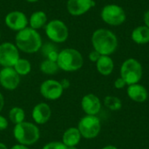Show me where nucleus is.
Returning a JSON list of instances; mask_svg holds the SVG:
<instances>
[{"instance_id": "4468645a", "label": "nucleus", "mask_w": 149, "mask_h": 149, "mask_svg": "<svg viewBox=\"0 0 149 149\" xmlns=\"http://www.w3.org/2000/svg\"><path fill=\"white\" fill-rule=\"evenodd\" d=\"M52 116V110L50 106L47 103L41 102L37 104L31 112L32 120L36 124L44 125L47 123Z\"/></svg>"}, {"instance_id": "f257e3e1", "label": "nucleus", "mask_w": 149, "mask_h": 149, "mask_svg": "<svg viewBox=\"0 0 149 149\" xmlns=\"http://www.w3.org/2000/svg\"><path fill=\"white\" fill-rule=\"evenodd\" d=\"M92 45L93 50L100 55L109 56L113 54L118 47L117 36L110 30L98 29L92 35Z\"/></svg>"}, {"instance_id": "a211bd4d", "label": "nucleus", "mask_w": 149, "mask_h": 149, "mask_svg": "<svg viewBox=\"0 0 149 149\" xmlns=\"http://www.w3.org/2000/svg\"><path fill=\"white\" fill-rule=\"evenodd\" d=\"M96 67L98 72L104 76L110 75L114 68L113 60L110 58V56L101 55L99 60L96 62Z\"/></svg>"}, {"instance_id": "4be33fe9", "label": "nucleus", "mask_w": 149, "mask_h": 149, "mask_svg": "<svg viewBox=\"0 0 149 149\" xmlns=\"http://www.w3.org/2000/svg\"><path fill=\"white\" fill-rule=\"evenodd\" d=\"M9 119L13 124H15V125L19 124V123L24 121L25 113L21 107H14L9 112Z\"/></svg>"}, {"instance_id": "7c9ffc66", "label": "nucleus", "mask_w": 149, "mask_h": 149, "mask_svg": "<svg viewBox=\"0 0 149 149\" xmlns=\"http://www.w3.org/2000/svg\"><path fill=\"white\" fill-rule=\"evenodd\" d=\"M3 107H4V98L3 95L0 93V113L2 112Z\"/></svg>"}, {"instance_id": "f8f14e48", "label": "nucleus", "mask_w": 149, "mask_h": 149, "mask_svg": "<svg viewBox=\"0 0 149 149\" xmlns=\"http://www.w3.org/2000/svg\"><path fill=\"white\" fill-rule=\"evenodd\" d=\"M4 23L6 26L11 31H19L27 27L29 20L23 11L12 10L5 16Z\"/></svg>"}, {"instance_id": "0eeeda50", "label": "nucleus", "mask_w": 149, "mask_h": 149, "mask_svg": "<svg viewBox=\"0 0 149 149\" xmlns=\"http://www.w3.org/2000/svg\"><path fill=\"white\" fill-rule=\"evenodd\" d=\"M78 129L85 139H93L101 130L100 120L96 115H86L79 120Z\"/></svg>"}, {"instance_id": "423d86ee", "label": "nucleus", "mask_w": 149, "mask_h": 149, "mask_svg": "<svg viewBox=\"0 0 149 149\" xmlns=\"http://www.w3.org/2000/svg\"><path fill=\"white\" fill-rule=\"evenodd\" d=\"M47 38L54 43H64L69 37L67 25L59 19H52L45 26Z\"/></svg>"}, {"instance_id": "cd10ccee", "label": "nucleus", "mask_w": 149, "mask_h": 149, "mask_svg": "<svg viewBox=\"0 0 149 149\" xmlns=\"http://www.w3.org/2000/svg\"><path fill=\"white\" fill-rule=\"evenodd\" d=\"M8 127L7 119L2 115H0V131H3Z\"/></svg>"}, {"instance_id": "473e14b6", "label": "nucleus", "mask_w": 149, "mask_h": 149, "mask_svg": "<svg viewBox=\"0 0 149 149\" xmlns=\"http://www.w3.org/2000/svg\"><path fill=\"white\" fill-rule=\"evenodd\" d=\"M0 149H9V148H7V146H6L4 143L0 142Z\"/></svg>"}, {"instance_id": "f03ea898", "label": "nucleus", "mask_w": 149, "mask_h": 149, "mask_svg": "<svg viewBox=\"0 0 149 149\" xmlns=\"http://www.w3.org/2000/svg\"><path fill=\"white\" fill-rule=\"evenodd\" d=\"M15 45L24 53H35L42 47V38L37 30L26 27L17 31L15 37Z\"/></svg>"}, {"instance_id": "f704fd0d", "label": "nucleus", "mask_w": 149, "mask_h": 149, "mask_svg": "<svg viewBox=\"0 0 149 149\" xmlns=\"http://www.w3.org/2000/svg\"><path fill=\"white\" fill-rule=\"evenodd\" d=\"M26 2H29V3H36V2H38V0H25Z\"/></svg>"}, {"instance_id": "9d476101", "label": "nucleus", "mask_w": 149, "mask_h": 149, "mask_svg": "<svg viewBox=\"0 0 149 149\" xmlns=\"http://www.w3.org/2000/svg\"><path fill=\"white\" fill-rule=\"evenodd\" d=\"M39 92L45 99L49 100H56L62 96L64 88L59 81L47 79L40 85Z\"/></svg>"}, {"instance_id": "c9c22d12", "label": "nucleus", "mask_w": 149, "mask_h": 149, "mask_svg": "<svg viewBox=\"0 0 149 149\" xmlns=\"http://www.w3.org/2000/svg\"><path fill=\"white\" fill-rule=\"evenodd\" d=\"M67 149H78L76 147H67Z\"/></svg>"}, {"instance_id": "6ab92c4d", "label": "nucleus", "mask_w": 149, "mask_h": 149, "mask_svg": "<svg viewBox=\"0 0 149 149\" xmlns=\"http://www.w3.org/2000/svg\"><path fill=\"white\" fill-rule=\"evenodd\" d=\"M132 40L138 45L149 43V28L146 25H140L134 28L131 34Z\"/></svg>"}, {"instance_id": "9b49d317", "label": "nucleus", "mask_w": 149, "mask_h": 149, "mask_svg": "<svg viewBox=\"0 0 149 149\" xmlns=\"http://www.w3.org/2000/svg\"><path fill=\"white\" fill-rule=\"evenodd\" d=\"M20 84V76L13 67H3L0 70V85L8 91H13Z\"/></svg>"}, {"instance_id": "dca6fc26", "label": "nucleus", "mask_w": 149, "mask_h": 149, "mask_svg": "<svg viewBox=\"0 0 149 149\" xmlns=\"http://www.w3.org/2000/svg\"><path fill=\"white\" fill-rule=\"evenodd\" d=\"M127 95L128 97L135 101V102H145L148 100V93L147 91V89L140 84H134V85H130L127 87Z\"/></svg>"}, {"instance_id": "393cba45", "label": "nucleus", "mask_w": 149, "mask_h": 149, "mask_svg": "<svg viewBox=\"0 0 149 149\" xmlns=\"http://www.w3.org/2000/svg\"><path fill=\"white\" fill-rule=\"evenodd\" d=\"M42 149H67V147L62 141H51L45 144Z\"/></svg>"}, {"instance_id": "c756f323", "label": "nucleus", "mask_w": 149, "mask_h": 149, "mask_svg": "<svg viewBox=\"0 0 149 149\" xmlns=\"http://www.w3.org/2000/svg\"><path fill=\"white\" fill-rule=\"evenodd\" d=\"M10 149H30L27 146H24V145H22V144H16L14 146H12Z\"/></svg>"}, {"instance_id": "a878e982", "label": "nucleus", "mask_w": 149, "mask_h": 149, "mask_svg": "<svg viewBox=\"0 0 149 149\" xmlns=\"http://www.w3.org/2000/svg\"><path fill=\"white\" fill-rule=\"evenodd\" d=\"M100 54L98 52H96L95 50H93V51H92L90 53H89V55H88V58H89V59L92 61V62H97L98 60H99V58H100Z\"/></svg>"}, {"instance_id": "2f4dec72", "label": "nucleus", "mask_w": 149, "mask_h": 149, "mask_svg": "<svg viewBox=\"0 0 149 149\" xmlns=\"http://www.w3.org/2000/svg\"><path fill=\"white\" fill-rule=\"evenodd\" d=\"M60 83H61V85H62V86H63V88H64V89L67 88V87L70 86V82H69L67 79H63Z\"/></svg>"}, {"instance_id": "f3484780", "label": "nucleus", "mask_w": 149, "mask_h": 149, "mask_svg": "<svg viewBox=\"0 0 149 149\" xmlns=\"http://www.w3.org/2000/svg\"><path fill=\"white\" fill-rule=\"evenodd\" d=\"M81 134L78 127H70L65 131L62 136V142L66 147H77L81 140Z\"/></svg>"}, {"instance_id": "72a5a7b5", "label": "nucleus", "mask_w": 149, "mask_h": 149, "mask_svg": "<svg viewBox=\"0 0 149 149\" xmlns=\"http://www.w3.org/2000/svg\"><path fill=\"white\" fill-rule=\"evenodd\" d=\"M102 149H118L116 147H114V146H111V145H109V146H107V147H105V148H103Z\"/></svg>"}, {"instance_id": "ddd939ff", "label": "nucleus", "mask_w": 149, "mask_h": 149, "mask_svg": "<svg viewBox=\"0 0 149 149\" xmlns=\"http://www.w3.org/2000/svg\"><path fill=\"white\" fill-rule=\"evenodd\" d=\"M95 5L93 0H68L66 9L70 15L79 17L86 14Z\"/></svg>"}, {"instance_id": "aec40b11", "label": "nucleus", "mask_w": 149, "mask_h": 149, "mask_svg": "<svg viewBox=\"0 0 149 149\" xmlns=\"http://www.w3.org/2000/svg\"><path fill=\"white\" fill-rule=\"evenodd\" d=\"M46 23H47V16L45 12L42 10L34 11L29 18L30 27L34 30H38L45 27L46 25Z\"/></svg>"}, {"instance_id": "7ed1b4c3", "label": "nucleus", "mask_w": 149, "mask_h": 149, "mask_svg": "<svg viewBox=\"0 0 149 149\" xmlns=\"http://www.w3.org/2000/svg\"><path fill=\"white\" fill-rule=\"evenodd\" d=\"M13 135L19 144L29 147L38 141L40 138V131L34 123L23 121L15 125Z\"/></svg>"}, {"instance_id": "e433bc0d", "label": "nucleus", "mask_w": 149, "mask_h": 149, "mask_svg": "<svg viewBox=\"0 0 149 149\" xmlns=\"http://www.w3.org/2000/svg\"><path fill=\"white\" fill-rule=\"evenodd\" d=\"M0 38H1V32H0Z\"/></svg>"}, {"instance_id": "6e6552de", "label": "nucleus", "mask_w": 149, "mask_h": 149, "mask_svg": "<svg viewBox=\"0 0 149 149\" xmlns=\"http://www.w3.org/2000/svg\"><path fill=\"white\" fill-rule=\"evenodd\" d=\"M100 17L106 24L113 26L122 24L127 18L123 8L114 3L105 5L100 12Z\"/></svg>"}, {"instance_id": "412c9836", "label": "nucleus", "mask_w": 149, "mask_h": 149, "mask_svg": "<svg viewBox=\"0 0 149 149\" xmlns=\"http://www.w3.org/2000/svg\"><path fill=\"white\" fill-rule=\"evenodd\" d=\"M14 70L19 76H25L29 74L31 71V65L28 59L25 58H19L15 65L13 66Z\"/></svg>"}, {"instance_id": "b1692460", "label": "nucleus", "mask_w": 149, "mask_h": 149, "mask_svg": "<svg viewBox=\"0 0 149 149\" xmlns=\"http://www.w3.org/2000/svg\"><path fill=\"white\" fill-rule=\"evenodd\" d=\"M104 104L108 109H110L112 111H118L122 107L121 100L118 97H114V96L106 97L104 100Z\"/></svg>"}, {"instance_id": "c85d7f7f", "label": "nucleus", "mask_w": 149, "mask_h": 149, "mask_svg": "<svg viewBox=\"0 0 149 149\" xmlns=\"http://www.w3.org/2000/svg\"><path fill=\"white\" fill-rule=\"evenodd\" d=\"M144 23H145V25L149 28V10H147L144 14Z\"/></svg>"}, {"instance_id": "2eb2a0df", "label": "nucleus", "mask_w": 149, "mask_h": 149, "mask_svg": "<svg viewBox=\"0 0 149 149\" xmlns=\"http://www.w3.org/2000/svg\"><path fill=\"white\" fill-rule=\"evenodd\" d=\"M81 107L86 115H96L100 111L101 102L96 95L88 93L82 98Z\"/></svg>"}, {"instance_id": "bb28decb", "label": "nucleus", "mask_w": 149, "mask_h": 149, "mask_svg": "<svg viewBox=\"0 0 149 149\" xmlns=\"http://www.w3.org/2000/svg\"><path fill=\"white\" fill-rule=\"evenodd\" d=\"M126 86H127V83L125 82V80H124L121 77L118 78V79L115 80V82H114V86H115V88H117V89H122V88H124Z\"/></svg>"}, {"instance_id": "5701e85b", "label": "nucleus", "mask_w": 149, "mask_h": 149, "mask_svg": "<svg viewBox=\"0 0 149 149\" xmlns=\"http://www.w3.org/2000/svg\"><path fill=\"white\" fill-rule=\"evenodd\" d=\"M39 68L43 73L47 74V75H53L55 73H57L58 71L59 70L57 62L49 60L47 58L40 64Z\"/></svg>"}, {"instance_id": "39448f33", "label": "nucleus", "mask_w": 149, "mask_h": 149, "mask_svg": "<svg viewBox=\"0 0 149 149\" xmlns=\"http://www.w3.org/2000/svg\"><path fill=\"white\" fill-rule=\"evenodd\" d=\"M142 65L135 58L125 60L120 67V77L125 80L127 86L138 84L142 78Z\"/></svg>"}, {"instance_id": "20e7f679", "label": "nucleus", "mask_w": 149, "mask_h": 149, "mask_svg": "<svg viewBox=\"0 0 149 149\" xmlns=\"http://www.w3.org/2000/svg\"><path fill=\"white\" fill-rule=\"evenodd\" d=\"M57 64L60 70L75 72L79 70L84 64L82 54L74 48H65L58 52Z\"/></svg>"}, {"instance_id": "1a4fd4ad", "label": "nucleus", "mask_w": 149, "mask_h": 149, "mask_svg": "<svg viewBox=\"0 0 149 149\" xmlns=\"http://www.w3.org/2000/svg\"><path fill=\"white\" fill-rule=\"evenodd\" d=\"M19 58V50L16 45L10 42L0 45V65L2 67H13Z\"/></svg>"}]
</instances>
